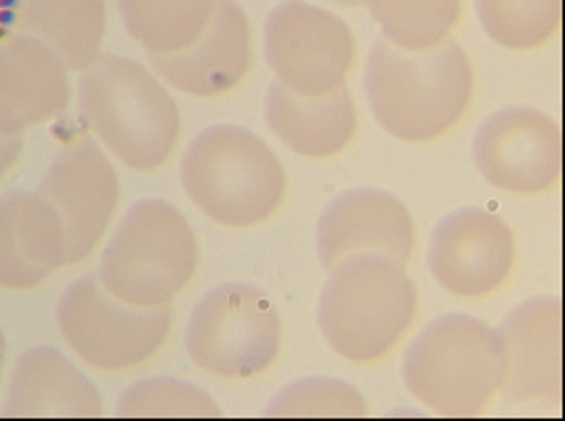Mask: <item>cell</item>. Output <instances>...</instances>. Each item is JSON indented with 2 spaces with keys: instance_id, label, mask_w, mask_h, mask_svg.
<instances>
[{
  "instance_id": "cell-3",
  "label": "cell",
  "mask_w": 565,
  "mask_h": 421,
  "mask_svg": "<svg viewBox=\"0 0 565 421\" xmlns=\"http://www.w3.org/2000/svg\"><path fill=\"white\" fill-rule=\"evenodd\" d=\"M79 109L94 136L134 171L166 165L181 139L171 94L129 57L99 55L82 72Z\"/></svg>"
},
{
  "instance_id": "cell-25",
  "label": "cell",
  "mask_w": 565,
  "mask_h": 421,
  "mask_svg": "<svg viewBox=\"0 0 565 421\" xmlns=\"http://www.w3.org/2000/svg\"><path fill=\"white\" fill-rule=\"evenodd\" d=\"M121 417H217L220 407L211 395L171 377L136 382L121 395Z\"/></svg>"
},
{
  "instance_id": "cell-1",
  "label": "cell",
  "mask_w": 565,
  "mask_h": 421,
  "mask_svg": "<svg viewBox=\"0 0 565 421\" xmlns=\"http://www.w3.org/2000/svg\"><path fill=\"white\" fill-rule=\"evenodd\" d=\"M371 109L391 136L407 143L443 139L465 119L475 97V69L462 45L403 50L379 40L365 69Z\"/></svg>"
},
{
  "instance_id": "cell-15",
  "label": "cell",
  "mask_w": 565,
  "mask_h": 421,
  "mask_svg": "<svg viewBox=\"0 0 565 421\" xmlns=\"http://www.w3.org/2000/svg\"><path fill=\"white\" fill-rule=\"evenodd\" d=\"M149 57L156 75L191 97L211 99L233 91L253 62V33L245 10L233 0H217L211 23L191 45Z\"/></svg>"
},
{
  "instance_id": "cell-26",
  "label": "cell",
  "mask_w": 565,
  "mask_h": 421,
  "mask_svg": "<svg viewBox=\"0 0 565 421\" xmlns=\"http://www.w3.org/2000/svg\"><path fill=\"white\" fill-rule=\"evenodd\" d=\"M20 153H23V139L20 136H0V181L18 163Z\"/></svg>"
},
{
  "instance_id": "cell-16",
  "label": "cell",
  "mask_w": 565,
  "mask_h": 421,
  "mask_svg": "<svg viewBox=\"0 0 565 421\" xmlns=\"http://www.w3.org/2000/svg\"><path fill=\"white\" fill-rule=\"evenodd\" d=\"M70 265L65 225L40 193L0 199V289L25 291Z\"/></svg>"
},
{
  "instance_id": "cell-13",
  "label": "cell",
  "mask_w": 565,
  "mask_h": 421,
  "mask_svg": "<svg viewBox=\"0 0 565 421\" xmlns=\"http://www.w3.org/2000/svg\"><path fill=\"white\" fill-rule=\"evenodd\" d=\"M415 219L395 195L359 187L339 195L319 219V259L331 271L361 255L391 257L407 265L415 251Z\"/></svg>"
},
{
  "instance_id": "cell-21",
  "label": "cell",
  "mask_w": 565,
  "mask_h": 421,
  "mask_svg": "<svg viewBox=\"0 0 565 421\" xmlns=\"http://www.w3.org/2000/svg\"><path fill=\"white\" fill-rule=\"evenodd\" d=\"M215 3L217 0H119V13L127 33L149 55H169L203 33Z\"/></svg>"
},
{
  "instance_id": "cell-5",
  "label": "cell",
  "mask_w": 565,
  "mask_h": 421,
  "mask_svg": "<svg viewBox=\"0 0 565 421\" xmlns=\"http://www.w3.org/2000/svg\"><path fill=\"white\" fill-rule=\"evenodd\" d=\"M403 375L413 397L433 412L477 417L504 382L499 335L472 315H445L417 335Z\"/></svg>"
},
{
  "instance_id": "cell-22",
  "label": "cell",
  "mask_w": 565,
  "mask_h": 421,
  "mask_svg": "<svg viewBox=\"0 0 565 421\" xmlns=\"http://www.w3.org/2000/svg\"><path fill=\"white\" fill-rule=\"evenodd\" d=\"M383 37L403 50H430L449 40L462 15V0H363Z\"/></svg>"
},
{
  "instance_id": "cell-10",
  "label": "cell",
  "mask_w": 565,
  "mask_h": 421,
  "mask_svg": "<svg viewBox=\"0 0 565 421\" xmlns=\"http://www.w3.org/2000/svg\"><path fill=\"white\" fill-rule=\"evenodd\" d=\"M475 163L487 183L499 191L546 193L563 171L558 123L531 107L501 109L475 136Z\"/></svg>"
},
{
  "instance_id": "cell-6",
  "label": "cell",
  "mask_w": 565,
  "mask_h": 421,
  "mask_svg": "<svg viewBox=\"0 0 565 421\" xmlns=\"http://www.w3.org/2000/svg\"><path fill=\"white\" fill-rule=\"evenodd\" d=\"M198 241L188 219L163 199L136 203L104 249L99 281L114 299L161 309L193 281Z\"/></svg>"
},
{
  "instance_id": "cell-9",
  "label": "cell",
  "mask_w": 565,
  "mask_h": 421,
  "mask_svg": "<svg viewBox=\"0 0 565 421\" xmlns=\"http://www.w3.org/2000/svg\"><path fill=\"white\" fill-rule=\"evenodd\" d=\"M265 55L279 84L301 97H323L347 84L355 37L329 10L287 0L267 18Z\"/></svg>"
},
{
  "instance_id": "cell-7",
  "label": "cell",
  "mask_w": 565,
  "mask_h": 421,
  "mask_svg": "<svg viewBox=\"0 0 565 421\" xmlns=\"http://www.w3.org/2000/svg\"><path fill=\"white\" fill-rule=\"evenodd\" d=\"M185 350L205 375L223 380L259 377L279 360V313L259 289L225 283L193 309L185 331Z\"/></svg>"
},
{
  "instance_id": "cell-4",
  "label": "cell",
  "mask_w": 565,
  "mask_h": 421,
  "mask_svg": "<svg viewBox=\"0 0 565 421\" xmlns=\"http://www.w3.org/2000/svg\"><path fill=\"white\" fill-rule=\"evenodd\" d=\"M185 195L225 227L267 223L285 203L287 173L269 145L239 126H213L188 145L181 165Z\"/></svg>"
},
{
  "instance_id": "cell-19",
  "label": "cell",
  "mask_w": 565,
  "mask_h": 421,
  "mask_svg": "<svg viewBox=\"0 0 565 421\" xmlns=\"http://www.w3.org/2000/svg\"><path fill=\"white\" fill-rule=\"evenodd\" d=\"M97 387L55 347H35L18 360L6 417H99Z\"/></svg>"
},
{
  "instance_id": "cell-14",
  "label": "cell",
  "mask_w": 565,
  "mask_h": 421,
  "mask_svg": "<svg viewBox=\"0 0 565 421\" xmlns=\"http://www.w3.org/2000/svg\"><path fill=\"white\" fill-rule=\"evenodd\" d=\"M504 355L509 404H553L563 389V309L558 299H536L511 311L497 331Z\"/></svg>"
},
{
  "instance_id": "cell-27",
  "label": "cell",
  "mask_w": 565,
  "mask_h": 421,
  "mask_svg": "<svg viewBox=\"0 0 565 421\" xmlns=\"http://www.w3.org/2000/svg\"><path fill=\"white\" fill-rule=\"evenodd\" d=\"M6 350H8V345H6V338H3V331H0V375H3V365H6Z\"/></svg>"
},
{
  "instance_id": "cell-8",
  "label": "cell",
  "mask_w": 565,
  "mask_h": 421,
  "mask_svg": "<svg viewBox=\"0 0 565 421\" xmlns=\"http://www.w3.org/2000/svg\"><path fill=\"white\" fill-rule=\"evenodd\" d=\"M62 338L94 370H134L161 350L171 333L169 306H129L87 277L72 283L57 303Z\"/></svg>"
},
{
  "instance_id": "cell-2",
  "label": "cell",
  "mask_w": 565,
  "mask_h": 421,
  "mask_svg": "<svg viewBox=\"0 0 565 421\" xmlns=\"http://www.w3.org/2000/svg\"><path fill=\"white\" fill-rule=\"evenodd\" d=\"M420 293L405 265L361 255L331 269L319 301V328L343 360L369 365L388 357L411 333Z\"/></svg>"
},
{
  "instance_id": "cell-18",
  "label": "cell",
  "mask_w": 565,
  "mask_h": 421,
  "mask_svg": "<svg viewBox=\"0 0 565 421\" xmlns=\"http://www.w3.org/2000/svg\"><path fill=\"white\" fill-rule=\"evenodd\" d=\"M267 123L289 151L331 158L355 139L359 116L347 84L323 97H301L285 84H275L267 94Z\"/></svg>"
},
{
  "instance_id": "cell-28",
  "label": "cell",
  "mask_w": 565,
  "mask_h": 421,
  "mask_svg": "<svg viewBox=\"0 0 565 421\" xmlns=\"http://www.w3.org/2000/svg\"><path fill=\"white\" fill-rule=\"evenodd\" d=\"M333 3H341V6H349V8H359V6H363V0H333Z\"/></svg>"
},
{
  "instance_id": "cell-24",
  "label": "cell",
  "mask_w": 565,
  "mask_h": 421,
  "mask_svg": "<svg viewBox=\"0 0 565 421\" xmlns=\"http://www.w3.org/2000/svg\"><path fill=\"white\" fill-rule=\"evenodd\" d=\"M369 404L355 387L329 380V377H309L289 385L271 399L267 417H365Z\"/></svg>"
},
{
  "instance_id": "cell-20",
  "label": "cell",
  "mask_w": 565,
  "mask_h": 421,
  "mask_svg": "<svg viewBox=\"0 0 565 421\" xmlns=\"http://www.w3.org/2000/svg\"><path fill=\"white\" fill-rule=\"evenodd\" d=\"M23 28L65 69L85 72L99 57L107 8L104 0H23Z\"/></svg>"
},
{
  "instance_id": "cell-23",
  "label": "cell",
  "mask_w": 565,
  "mask_h": 421,
  "mask_svg": "<svg viewBox=\"0 0 565 421\" xmlns=\"http://www.w3.org/2000/svg\"><path fill=\"white\" fill-rule=\"evenodd\" d=\"M477 13L497 45L533 50L558 33L563 0H477Z\"/></svg>"
},
{
  "instance_id": "cell-12",
  "label": "cell",
  "mask_w": 565,
  "mask_h": 421,
  "mask_svg": "<svg viewBox=\"0 0 565 421\" xmlns=\"http://www.w3.org/2000/svg\"><path fill=\"white\" fill-rule=\"evenodd\" d=\"M119 177L97 143L82 139L67 145L40 183V195L55 207L70 241V265L97 249L119 205Z\"/></svg>"
},
{
  "instance_id": "cell-17",
  "label": "cell",
  "mask_w": 565,
  "mask_h": 421,
  "mask_svg": "<svg viewBox=\"0 0 565 421\" xmlns=\"http://www.w3.org/2000/svg\"><path fill=\"white\" fill-rule=\"evenodd\" d=\"M67 69L33 35L0 42V136H20L67 109Z\"/></svg>"
},
{
  "instance_id": "cell-11",
  "label": "cell",
  "mask_w": 565,
  "mask_h": 421,
  "mask_svg": "<svg viewBox=\"0 0 565 421\" xmlns=\"http://www.w3.org/2000/svg\"><path fill=\"white\" fill-rule=\"evenodd\" d=\"M516 265L514 231L499 215L467 207L439 223L430 241V271L459 299H487L509 281Z\"/></svg>"
}]
</instances>
